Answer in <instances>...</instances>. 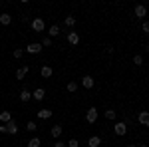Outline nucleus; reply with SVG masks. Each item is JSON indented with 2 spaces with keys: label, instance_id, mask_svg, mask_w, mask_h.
<instances>
[{
  "label": "nucleus",
  "instance_id": "obj_1",
  "mask_svg": "<svg viewBox=\"0 0 149 147\" xmlns=\"http://www.w3.org/2000/svg\"><path fill=\"white\" fill-rule=\"evenodd\" d=\"M97 115H100L97 109H95V107H90V109L86 111V121H88V123H95V121H97Z\"/></svg>",
  "mask_w": 149,
  "mask_h": 147
},
{
  "label": "nucleus",
  "instance_id": "obj_2",
  "mask_svg": "<svg viewBox=\"0 0 149 147\" xmlns=\"http://www.w3.org/2000/svg\"><path fill=\"white\" fill-rule=\"evenodd\" d=\"M44 28H46V22L42 18H34L32 20V30L34 32H44Z\"/></svg>",
  "mask_w": 149,
  "mask_h": 147
},
{
  "label": "nucleus",
  "instance_id": "obj_3",
  "mask_svg": "<svg viewBox=\"0 0 149 147\" xmlns=\"http://www.w3.org/2000/svg\"><path fill=\"white\" fill-rule=\"evenodd\" d=\"M113 131H115V135H125L127 133V123L125 121H117V123L113 125Z\"/></svg>",
  "mask_w": 149,
  "mask_h": 147
},
{
  "label": "nucleus",
  "instance_id": "obj_4",
  "mask_svg": "<svg viewBox=\"0 0 149 147\" xmlns=\"http://www.w3.org/2000/svg\"><path fill=\"white\" fill-rule=\"evenodd\" d=\"M26 52H28V54H40V52H42V44H40V42H32V44L26 46Z\"/></svg>",
  "mask_w": 149,
  "mask_h": 147
},
{
  "label": "nucleus",
  "instance_id": "obj_5",
  "mask_svg": "<svg viewBox=\"0 0 149 147\" xmlns=\"http://www.w3.org/2000/svg\"><path fill=\"white\" fill-rule=\"evenodd\" d=\"M32 98H34L36 102H42V100L46 98V90H44V88H36V90L32 91Z\"/></svg>",
  "mask_w": 149,
  "mask_h": 147
},
{
  "label": "nucleus",
  "instance_id": "obj_6",
  "mask_svg": "<svg viewBox=\"0 0 149 147\" xmlns=\"http://www.w3.org/2000/svg\"><path fill=\"white\" fill-rule=\"evenodd\" d=\"M93 84H95V79H93L92 76H84V78H81V86H84L86 90H92Z\"/></svg>",
  "mask_w": 149,
  "mask_h": 147
},
{
  "label": "nucleus",
  "instance_id": "obj_7",
  "mask_svg": "<svg viewBox=\"0 0 149 147\" xmlns=\"http://www.w3.org/2000/svg\"><path fill=\"white\" fill-rule=\"evenodd\" d=\"M137 121H139L141 125L149 127V111H139V115H137Z\"/></svg>",
  "mask_w": 149,
  "mask_h": 147
},
{
  "label": "nucleus",
  "instance_id": "obj_8",
  "mask_svg": "<svg viewBox=\"0 0 149 147\" xmlns=\"http://www.w3.org/2000/svg\"><path fill=\"white\" fill-rule=\"evenodd\" d=\"M6 133H10V135H16V133H18V123H16L14 119L6 123Z\"/></svg>",
  "mask_w": 149,
  "mask_h": 147
},
{
  "label": "nucleus",
  "instance_id": "obj_9",
  "mask_svg": "<svg viewBox=\"0 0 149 147\" xmlns=\"http://www.w3.org/2000/svg\"><path fill=\"white\" fill-rule=\"evenodd\" d=\"M133 12H135L137 18H145V16H147V8H145L143 4H137V6L133 8Z\"/></svg>",
  "mask_w": 149,
  "mask_h": 147
},
{
  "label": "nucleus",
  "instance_id": "obj_10",
  "mask_svg": "<svg viewBox=\"0 0 149 147\" xmlns=\"http://www.w3.org/2000/svg\"><path fill=\"white\" fill-rule=\"evenodd\" d=\"M30 100H32V91L28 90V88H24L22 91H20V102H30Z\"/></svg>",
  "mask_w": 149,
  "mask_h": 147
},
{
  "label": "nucleus",
  "instance_id": "obj_11",
  "mask_svg": "<svg viewBox=\"0 0 149 147\" xmlns=\"http://www.w3.org/2000/svg\"><path fill=\"white\" fill-rule=\"evenodd\" d=\"M68 42L72 46L80 44V34H78V32H70V34H68Z\"/></svg>",
  "mask_w": 149,
  "mask_h": 147
},
{
  "label": "nucleus",
  "instance_id": "obj_12",
  "mask_svg": "<svg viewBox=\"0 0 149 147\" xmlns=\"http://www.w3.org/2000/svg\"><path fill=\"white\" fill-rule=\"evenodd\" d=\"M88 145H90V147H100V145H102V137H100V135L90 137V139H88Z\"/></svg>",
  "mask_w": 149,
  "mask_h": 147
},
{
  "label": "nucleus",
  "instance_id": "obj_13",
  "mask_svg": "<svg viewBox=\"0 0 149 147\" xmlns=\"http://www.w3.org/2000/svg\"><path fill=\"white\" fill-rule=\"evenodd\" d=\"M28 70H30L28 66H22V68H18V70H16V79H24V78H26V74H28Z\"/></svg>",
  "mask_w": 149,
  "mask_h": 147
},
{
  "label": "nucleus",
  "instance_id": "obj_14",
  "mask_svg": "<svg viewBox=\"0 0 149 147\" xmlns=\"http://www.w3.org/2000/svg\"><path fill=\"white\" fill-rule=\"evenodd\" d=\"M40 74H42V78H52V76H54V70L50 68V66H42Z\"/></svg>",
  "mask_w": 149,
  "mask_h": 147
},
{
  "label": "nucleus",
  "instance_id": "obj_15",
  "mask_svg": "<svg viewBox=\"0 0 149 147\" xmlns=\"http://www.w3.org/2000/svg\"><path fill=\"white\" fill-rule=\"evenodd\" d=\"M0 121L6 125L8 121H12V113L10 111H0Z\"/></svg>",
  "mask_w": 149,
  "mask_h": 147
},
{
  "label": "nucleus",
  "instance_id": "obj_16",
  "mask_svg": "<svg viewBox=\"0 0 149 147\" xmlns=\"http://www.w3.org/2000/svg\"><path fill=\"white\" fill-rule=\"evenodd\" d=\"M10 22H12V16H10V14H6V12H4V14H0V24H2V26H8Z\"/></svg>",
  "mask_w": 149,
  "mask_h": 147
},
{
  "label": "nucleus",
  "instance_id": "obj_17",
  "mask_svg": "<svg viewBox=\"0 0 149 147\" xmlns=\"http://www.w3.org/2000/svg\"><path fill=\"white\" fill-rule=\"evenodd\" d=\"M38 117H40V119H50V117H52V111H50V109H40V111H38Z\"/></svg>",
  "mask_w": 149,
  "mask_h": 147
},
{
  "label": "nucleus",
  "instance_id": "obj_18",
  "mask_svg": "<svg viewBox=\"0 0 149 147\" xmlns=\"http://www.w3.org/2000/svg\"><path fill=\"white\" fill-rule=\"evenodd\" d=\"M50 133H52V137H56V139H58V137L62 135V125H60V123H58V125H54Z\"/></svg>",
  "mask_w": 149,
  "mask_h": 147
},
{
  "label": "nucleus",
  "instance_id": "obj_19",
  "mask_svg": "<svg viewBox=\"0 0 149 147\" xmlns=\"http://www.w3.org/2000/svg\"><path fill=\"white\" fill-rule=\"evenodd\" d=\"M42 145V141H40V137H32L30 141H28V147H40Z\"/></svg>",
  "mask_w": 149,
  "mask_h": 147
},
{
  "label": "nucleus",
  "instance_id": "obj_20",
  "mask_svg": "<svg viewBox=\"0 0 149 147\" xmlns=\"http://www.w3.org/2000/svg\"><path fill=\"white\" fill-rule=\"evenodd\" d=\"M103 115H105V119H109V121H113L115 117H117V113H115L113 109H107V111L103 113Z\"/></svg>",
  "mask_w": 149,
  "mask_h": 147
},
{
  "label": "nucleus",
  "instance_id": "obj_21",
  "mask_svg": "<svg viewBox=\"0 0 149 147\" xmlns=\"http://www.w3.org/2000/svg\"><path fill=\"white\" fill-rule=\"evenodd\" d=\"M48 34H50V36H58V34H60V26H58V24H54V26H50Z\"/></svg>",
  "mask_w": 149,
  "mask_h": 147
},
{
  "label": "nucleus",
  "instance_id": "obj_22",
  "mask_svg": "<svg viewBox=\"0 0 149 147\" xmlns=\"http://www.w3.org/2000/svg\"><path fill=\"white\" fill-rule=\"evenodd\" d=\"M64 24H66L68 28H72V26L76 24V18H74V16H66V18H64Z\"/></svg>",
  "mask_w": 149,
  "mask_h": 147
},
{
  "label": "nucleus",
  "instance_id": "obj_23",
  "mask_svg": "<svg viewBox=\"0 0 149 147\" xmlns=\"http://www.w3.org/2000/svg\"><path fill=\"white\" fill-rule=\"evenodd\" d=\"M26 129H28V131H30V133H34L36 129H38V125H36L34 121H28V123H26Z\"/></svg>",
  "mask_w": 149,
  "mask_h": 147
},
{
  "label": "nucleus",
  "instance_id": "obj_24",
  "mask_svg": "<svg viewBox=\"0 0 149 147\" xmlns=\"http://www.w3.org/2000/svg\"><path fill=\"white\" fill-rule=\"evenodd\" d=\"M133 64H135V66H143V56L135 54V56H133Z\"/></svg>",
  "mask_w": 149,
  "mask_h": 147
},
{
  "label": "nucleus",
  "instance_id": "obj_25",
  "mask_svg": "<svg viewBox=\"0 0 149 147\" xmlns=\"http://www.w3.org/2000/svg\"><path fill=\"white\" fill-rule=\"evenodd\" d=\"M40 44H42V48H50V46H52V38L48 36V38H44V40L40 42Z\"/></svg>",
  "mask_w": 149,
  "mask_h": 147
},
{
  "label": "nucleus",
  "instance_id": "obj_26",
  "mask_svg": "<svg viewBox=\"0 0 149 147\" xmlns=\"http://www.w3.org/2000/svg\"><path fill=\"white\" fill-rule=\"evenodd\" d=\"M76 90H78V82H70V84H68V91H72V93H74Z\"/></svg>",
  "mask_w": 149,
  "mask_h": 147
},
{
  "label": "nucleus",
  "instance_id": "obj_27",
  "mask_svg": "<svg viewBox=\"0 0 149 147\" xmlns=\"http://www.w3.org/2000/svg\"><path fill=\"white\" fill-rule=\"evenodd\" d=\"M22 56H24V50H20V48H16V50H14V58H16V60H20Z\"/></svg>",
  "mask_w": 149,
  "mask_h": 147
},
{
  "label": "nucleus",
  "instance_id": "obj_28",
  "mask_svg": "<svg viewBox=\"0 0 149 147\" xmlns=\"http://www.w3.org/2000/svg\"><path fill=\"white\" fill-rule=\"evenodd\" d=\"M68 147H80V141H78V139H70Z\"/></svg>",
  "mask_w": 149,
  "mask_h": 147
},
{
  "label": "nucleus",
  "instance_id": "obj_29",
  "mask_svg": "<svg viewBox=\"0 0 149 147\" xmlns=\"http://www.w3.org/2000/svg\"><path fill=\"white\" fill-rule=\"evenodd\" d=\"M143 34H149V20L143 22Z\"/></svg>",
  "mask_w": 149,
  "mask_h": 147
},
{
  "label": "nucleus",
  "instance_id": "obj_30",
  "mask_svg": "<svg viewBox=\"0 0 149 147\" xmlns=\"http://www.w3.org/2000/svg\"><path fill=\"white\" fill-rule=\"evenodd\" d=\"M54 147H68V143H64V141H56Z\"/></svg>",
  "mask_w": 149,
  "mask_h": 147
},
{
  "label": "nucleus",
  "instance_id": "obj_31",
  "mask_svg": "<svg viewBox=\"0 0 149 147\" xmlns=\"http://www.w3.org/2000/svg\"><path fill=\"white\" fill-rule=\"evenodd\" d=\"M143 48H145V52H147V54H149V44H145V46H143Z\"/></svg>",
  "mask_w": 149,
  "mask_h": 147
},
{
  "label": "nucleus",
  "instance_id": "obj_32",
  "mask_svg": "<svg viewBox=\"0 0 149 147\" xmlns=\"http://www.w3.org/2000/svg\"><path fill=\"white\" fill-rule=\"evenodd\" d=\"M127 147H135V145H133V143H129V145H127Z\"/></svg>",
  "mask_w": 149,
  "mask_h": 147
},
{
  "label": "nucleus",
  "instance_id": "obj_33",
  "mask_svg": "<svg viewBox=\"0 0 149 147\" xmlns=\"http://www.w3.org/2000/svg\"><path fill=\"white\" fill-rule=\"evenodd\" d=\"M139 147H147V145H139Z\"/></svg>",
  "mask_w": 149,
  "mask_h": 147
}]
</instances>
